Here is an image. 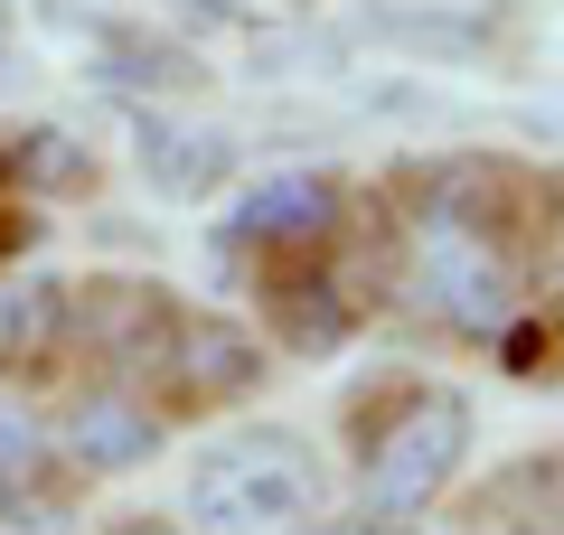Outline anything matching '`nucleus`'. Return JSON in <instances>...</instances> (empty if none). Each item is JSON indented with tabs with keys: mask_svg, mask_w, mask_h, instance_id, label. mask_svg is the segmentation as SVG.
I'll list each match as a JSON object with an SVG mask.
<instances>
[{
	"mask_svg": "<svg viewBox=\"0 0 564 535\" xmlns=\"http://www.w3.org/2000/svg\"><path fill=\"white\" fill-rule=\"evenodd\" d=\"M480 414L443 376H377L348 395V507L367 535H423L462 489Z\"/></svg>",
	"mask_w": 564,
	"mask_h": 535,
	"instance_id": "7ed1b4c3",
	"label": "nucleus"
},
{
	"mask_svg": "<svg viewBox=\"0 0 564 535\" xmlns=\"http://www.w3.org/2000/svg\"><path fill=\"white\" fill-rule=\"evenodd\" d=\"M151 10H188V20H226V29H282L311 0H151Z\"/></svg>",
	"mask_w": 564,
	"mask_h": 535,
	"instance_id": "9b49d317",
	"label": "nucleus"
},
{
	"mask_svg": "<svg viewBox=\"0 0 564 535\" xmlns=\"http://www.w3.org/2000/svg\"><path fill=\"white\" fill-rule=\"evenodd\" d=\"M104 535H188V526H170V516H113Z\"/></svg>",
	"mask_w": 564,
	"mask_h": 535,
	"instance_id": "ddd939ff",
	"label": "nucleus"
},
{
	"mask_svg": "<svg viewBox=\"0 0 564 535\" xmlns=\"http://www.w3.org/2000/svg\"><path fill=\"white\" fill-rule=\"evenodd\" d=\"M85 178H95V160H85V141H66V132H10V141H0V188L76 198Z\"/></svg>",
	"mask_w": 564,
	"mask_h": 535,
	"instance_id": "1a4fd4ad",
	"label": "nucleus"
},
{
	"mask_svg": "<svg viewBox=\"0 0 564 535\" xmlns=\"http://www.w3.org/2000/svg\"><path fill=\"white\" fill-rule=\"evenodd\" d=\"M57 479H66V460H57V433H47V404L20 376H0V507L47 498Z\"/></svg>",
	"mask_w": 564,
	"mask_h": 535,
	"instance_id": "0eeeda50",
	"label": "nucleus"
},
{
	"mask_svg": "<svg viewBox=\"0 0 564 535\" xmlns=\"http://www.w3.org/2000/svg\"><path fill=\"white\" fill-rule=\"evenodd\" d=\"M536 226L545 178L489 151L414 160L377 188V263L386 310L452 348H508L545 319L536 301Z\"/></svg>",
	"mask_w": 564,
	"mask_h": 535,
	"instance_id": "f257e3e1",
	"label": "nucleus"
},
{
	"mask_svg": "<svg viewBox=\"0 0 564 535\" xmlns=\"http://www.w3.org/2000/svg\"><path fill=\"white\" fill-rule=\"evenodd\" d=\"M66 338H76V282L0 263V376H66Z\"/></svg>",
	"mask_w": 564,
	"mask_h": 535,
	"instance_id": "423d86ee",
	"label": "nucleus"
},
{
	"mask_svg": "<svg viewBox=\"0 0 564 535\" xmlns=\"http://www.w3.org/2000/svg\"><path fill=\"white\" fill-rule=\"evenodd\" d=\"M66 367L141 385L170 423H207V414H226V404L263 395L273 338L245 310L188 301V292H170V282H151V273H85L76 282Z\"/></svg>",
	"mask_w": 564,
	"mask_h": 535,
	"instance_id": "f03ea898",
	"label": "nucleus"
},
{
	"mask_svg": "<svg viewBox=\"0 0 564 535\" xmlns=\"http://www.w3.org/2000/svg\"><path fill=\"white\" fill-rule=\"evenodd\" d=\"M536 301L564 319V178H545V226H536Z\"/></svg>",
	"mask_w": 564,
	"mask_h": 535,
	"instance_id": "9d476101",
	"label": "nucleus"
},
{
	"mask_svg": "<svg viewBox=\"0 0 564 535\" xmlns=\"http://www.w3.org/2000/svg\"><path fill=\"white\" fill-rule=\"evenodd\" d=\"M0 535H76V516H66V498H20V507H0Z\"/></svg>",
	"mask_w": 564,
	"mask_h": 535,
	"instance_id": "f8f14e48",
	"label": "nucleus"
},
{
	"mask_svg": "<svg viewBox=\"0 0 564 535\" xmlns=\"http://www.w3.org/2000/svg\"><path fill=\"white\" fill-rule=\"evenodd\" d=\"M47 433H57L66 479H122V470H141V460H161V441L180 433V423L122 376H76V395L47 414Z\"/></svg>",
	"mask_w": 564,
	"mask_h": 535,
	"instance_id": "39448f33",
	"label": "nucleus"
},
{
	"mask_svg": "<svg viewBox=\"0 0 564 535\" xmlns=\"http://www.w3.org/2000/svg\"><path fill=\"white\" fill-rule=\"evenodd\" d=\"M433 535H508V526H480V516H470V526H433Z\"/></svg>",
	"mask_w": 564,
	"mask_h": 535,
	"instance_id": "4468645a",
	"label": "nucleus"
},
{
	"mask_svg": "<svg viewBox=\"0 0 564 535\" xmlns=\"http://www.w3.org/2000/svg\"><path fill=\"white\" fill-rule=\"evenodd\" d=\"M180 507L198 535H321L339 507V470L292 423H236L188 460Z\"/></svg>",
	"mask_w": 564,
	"mask_h": 535,
	"instance_id": "20e7f679",
	"label": "nucleus"
},
{
	"mask_svg": "<svg viewBox=\"0 0 564 535\" xmlns=\"http://www.w3.org/2000/svg\"><path fill=\"white\" fill-rule=\"evenodd\" d=\"M226 170H236V141L226 132H188V122H170V113H141V178H151L161 198H207Z\"/></svg>",
	"mask_w": 564,
	"mask_h": 535,
	"instance_id": "6e6552de",
	"label": "nucleus"
}]
</instances>
